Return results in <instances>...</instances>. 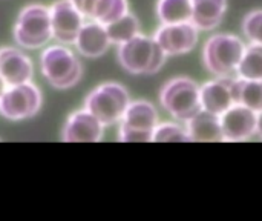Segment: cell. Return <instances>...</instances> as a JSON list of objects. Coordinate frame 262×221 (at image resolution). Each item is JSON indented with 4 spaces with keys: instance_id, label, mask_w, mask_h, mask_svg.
Listing matches in <instances>:
<instances>
[{
    "instance_id": "1",
    "label": "cell",
    "mask_w": 262,
    "mask_h": 221,
    "mask_svg": "<svg viewBox=\"0 0 262 221\" xmlns=\"http://www.w3.org/2000/svg\"><path fill=\"white\" fill-rule=\"evenodd\" d=\"M118 62L130 74H155L166 62V52L154 37L137 34L118 48Z\"/></svg>"
},
{
    "instance_id": "2",
    "label": "cell",
    "mask_w": 262,
    "mask_h": 221,
    "mask_svg": "<svg viewBox=\"0 0 262 221\" xmlns=\"http://www.w3.org/2000/svg\"><path fill=\"white\" fill-rule=\"evenodd\" d=\"M246 52L244 42L233 34L210 37L203 51V62L209 72L216 77H232Z\"/></svg>"
},
{
    "instance_id": "3",
    "label": "cell",
    "mask_w": 262,
    "mask_h": 221,
    "mask_svg": "<svg viewBox=\"0 0 262 221\" xmlns=\"http://www.w3.org/2000/svg\"><path fill=\"white\" fill-rule=\"evenodd\" d=\"M40 69L45 78L58 89H68L81 78V63L77 55L64 46H49L41 52Z\"/></svg>"
},
{
    "instance_id": "4",
    "label": "cell",
    "mask_w": 262,
    "mask_h": 221,
    "mask_svg": "<svg viewBox=\"0 0 262 221\" xmlns=\"http://www.w3.org/2000/svg\"><path fill=\"white\" fill-rule=\"evenodd\" d=\"M196 82L187 77H178L167 82L160 94L163 108L177 120L187 122L201 111V97Z\"/></svg>"
},
{
    "instance_id": "5",
    "label": "cell",
    "mask_w": 262,
    "mask_h": 221,
    "mask_svg": "<svg viewBox=\"0 0 262 221\" xmlns=\"http://www.w3.org/2000/svg\"><path fill=\"white\" fill-rule=\"evenodd\" d=\"M14 38L25 49H37L52 38L51 12L43 5L23 8L15 20Z\"/></svg>"
},
{
    "instance_id": "6",
    "label": "cell",
    "mask_w": 262,
    "mask_h": 221,
    "mask_svg": "<svg viewBox=\"0 0 262 221\" xmlns=\"http://www.w3.org/2000/svg\"><path fill=\"white\" fill-rule=\"evenodd\" d=\"M130 103L129 92L118 83H103L84 100V108L95 115L103 126L121 122Z\"/></svg>"
},
{
    "instance_id": "7",
    "label": "cell",
    "mask_w": 262,
    "mask_h": 221,
    "mask_svg": "<svg viewBox=\"0 0 262 221\" xmlns=\"http://www.w3.org/2000/svg\"><path fill=\"white\" fill-rule=\"evenodd\" d=\"M158 125L157 108L144 100L129 103L120 126V140L126 143L152 142L154 129Z\"/></svg>"
},
{
    "instance_id": "8",
    "label": "cell",
    "mask_w": 262,
    "mask_h": 221,
    "mask_svg": "<svg viewBox=\"0 0 262 221\" xmlns=\"http://www.w3.org/2000/svg\"><path fill=\"white\" fill-rule=\"evenodd\" d=\"M41 105L38 88L29 82L8 86L0 97V114L8 120H25L35 115Z\"/></svg>"
},
{
    "instance_id": "9",
    "label": "cell",
    "mask_w": 262,
    "mask_h": 221,
    "mask_svg": "<svg viewBox=\"0 0 262 221\" xmlns=\"http://www.w3.org/2000/svg\"><path fill=\"white\" fill-rule=\"evenodd\" d=\"M51 28L52 37L60 43L71 45L75 43V38L84 25L83 14L72 5L71 0H58L51 9Z\"/></svg>"
},
{
    "instance_id": "10",
    "label": "cell",
    "mask_w": 262,
    "mask_h": 221,
    "mask_svg": "<svg viewBox=\"0 0 262 221\" xmlns=\"http://www.w3.org/2000/svg\"><path fill=\"white\" fill-rule=\"evenodd\" d=\"M157 43L166 52V55H180L190 52L198 43V28L192 22L163 25L155 37Z\"/></svg>"
},
{
    "instance_id": "11",
    "label": "cell",
    "mask_w": 262,
    "mask_h": 221,
    "mask_svg": "<svg viewBox=\"0 0 262 221\" xmlns=\"http://www.w3.org/2000/svg\"><path fill=\"white\" fill-rule=\"evenodd\" d=\"M223 142H244L256 134V112L235 103L220 115Z\"/></svg>"
},
{
    "instance_id": "12",
    "label": "cell",
    "mask_w": 262,
    "mask_h": 221,
    "mask_svg": "<svg viewBox=\"0 0 262 221\" xmlns=\"http://www.w3.org/2000/svg\"><path fill=\"white\" fill-rule=\"evenodd\" d=\"M103 137V123L88 109L74 112L61 132L66 143H97Z\"/></svg>"
},
{
    "instance_id": "13",
    "label": "cell",
    "mask_w": 262,
    "mask_h": 221,
    "mask_svg": "<svg viewBox=\"0 0 262 221\" xmlns=\"http://www.w3.org/2000/svg\"><path fill=\"white\" fill-rule=\"evenodd\" d=\"M232 77H218L216 80L207 82L200 88L201 109H206L212 114L221 115L230 106L235 105L232 92Z\"/></svg>"
},
{
    "instance_id": "14",
    "label": "cell",
    "mask_w": 262,
    "mask_h": 221,
    "mask_svg": "<svg viewBox=\"0 0 262 221\" xmlns=\"http://www.w3.org/2000/svg\"><path fill=\"white\" fill-rule=\"evenodd\" d=\"M34 66L28 55L15 48L0 49V77L8 86L26 83L32 78Z\"/></svg>"
},
{
    "instance_id": "15",
    "label": "cell",
    "mask_w": 262,
    "mask_h": 221,
    "mask_svg": "<svg viewBox=\"0 0 262 221\" xmlns=\"http://www.w3.org/2000/svg\"><path fill=\"white\" fill-rule=\"evenodd\" d=\"M111 45L106 26L98 22L84 23L75 38L77 49L86 57H100L103 55Z\"/></svg>"
},
{
    "instance_id": "16",
    "label": "cell",
    "mask_w": 262,
    "mask_h": 221,
    "mask_svg": "<svg viewBox=\"0 0 262 221\" xmlns=\"http://www.w3.org/2000/svg\"><path fill=\"white\" fill-rule=\"evenodd\" d=\"M186 123H187L186 129L190 137V142H203V143L223 142L220 115L201 109Z\"/></svg>"
},
{
    "instance_id": "17",
    "label": "cell",
    "mask_w": 262,
    "mask_h": 221,
    "mask_svg": "<svg viewBox=\"0 0 262 221\" xmlns=\"http://www.w3.org/2000/svg\"><path fill=\"white\" fill-rule=\"evenodd\" d=\"M77 9L86 18L107 25L127 12V0H81Z\"/></svg>"
},
{
    "instance_id": "18",
    "label": "cell",
    "mask_w": 262,
    "mask_h": 221,
    "mask_svg": "<svg viewBox=\"0 0 262 221\" xmlns=\"http://www.w3.org/2000/svg\"><path fill=\"white\" fill-rule=\"evenodd\" d=\"M227 0H192V23L203 31L216 28L224 18Z\"/></svg>"
},
{
    "instance_id": "19",
    "label": "cell",
    "mask_w": 262,
    "mask_h": 221,
    "mask_svg": "<svg viewBox=\"0 0 262 221\" xmlns=\"http://www.w3.org/2000/svg\"><path fill=\"white\" fill-rule=\"evenodd\" d=\"M233 100L256 114L262 111V80H246L233 78L232 83Z\"/></svg>"
},
{
    "instance_id": "20",
    "label": "cell",
    "mask_w": 262,
    "mask_h": 221,
    "mask_svg": "<svg viewBox=\"0 0 262 221\" xmlns=\"http://www.w3.org/2000/svg\"><path fill=\"white\" fill-rule=\"evenodd\" d=\"M157 15L163 25L190 22L192 20V0H158Z\"/></svg>"
},
{
    "instance_id": "21",
    "label": "cell",
    "mask_w": 262,
    "mask_h": 221,
    "mask_svg": "<svg viewBox=\"0 0 262 221\" xmlns=\"http://www.w3.org/2000/svg\"><path fill=\"white\" fill-rule=\"evenodd\" d=\"M104 26H106L107 35L111 38V43H117V45H121V43L130 40L132 37H135L140 32L138 18L130 12H126L120 18H117Z\"/></svg>"
},
{
    "instance_id": "22",
    "label": "cell",
    "mask_w": 262,
    "mask_h": 221,
    "mask_svg": "<svg viewBox=\"0 0 262 221\" xmlns=\"http://www.w3.org/2000/svg\"><path fill=\"white\" fill-rule=\"evenodd\" d=\"M236 74L246 80H262V45L252 43L238 65Z\"/></svg>"
},
{
    "instance_id": "23",
    "label": "cell",
    "mask_w": 262,
    "mask_h": 221,
    "mask_svg": "<svg viewBox=\"0 0 262 221\" xmlns=\"http://www.w3.org/2000/svg\"><path fill=\"white\" fill-rule=\"evenodd\" d=\"M152 142L157 143H186L190 142V137L187 134V129H184L180 125L175 123H163L157 125L154 129Z\"/></svg>"
},
{
    "instance_id": "24",
    "label": "cell",
    "mask_w": 262,
    "mask_h": 221,
    "mask_svg": "<svg viewBox=\"0 0 262 221\" xmlns=\"http://www.w3.org/2000/svg\"><path fill=\"white\" fill-rule=\"evenodd\" d=\"M246 37L256 45H262V11L250 12L243 23Z\"/></svg>"
},
{
    "instance_id": "25",
    "label": "cell",
    "mask_w": 262,
    "mask_h": 221,
    "mask_svg": "<svg viewBox=\"0 0 262 221\" xmlns=\"http://www.w3.org/2000/svg\"><path fill=\"white\" fill-rule=\"evenodd\" d=\"M256 134L262 137V111L256 114Z\"/></svg>"
},
{
    "instance_id": "26",
    "label": "cell",
    "mask_w": 262,
    "mask_h": 221,
    "mask_svg": "<svg viewBox=\"0 0 262 221\" xmlns=\"http://www.w3.org/2000/svg\"><path fill=\"white\" fill-rule=\"evenodd\" d=\"M6 88H8V85H6V83H5V80L0 77V97L3 95V92H5V89H6Z\"/></svg>"
}]
</instances>
